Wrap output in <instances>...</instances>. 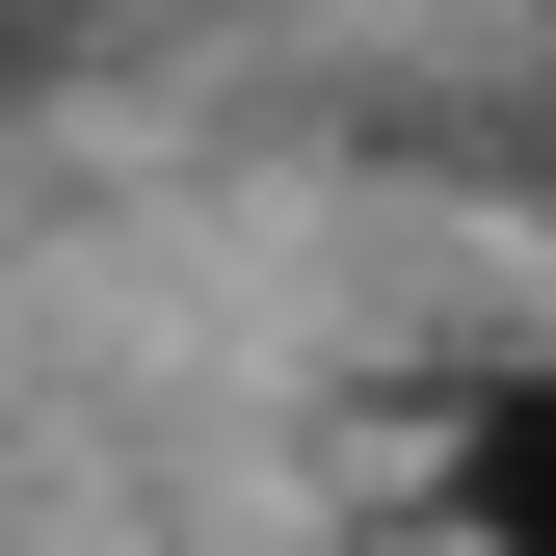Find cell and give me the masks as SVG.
Wrapping results in <instances>:
<instances>
[{"mask_svg":"<svg viewBox=\"0 0 556 556\" xmlns=\"http://www.w3.org/2000/svg\"><path fill=\"white\" fill-rule=\"evenodd\" d=\"M425 504H451V530H504V556H556V371H504V397H477V425L425 451Z\"/></svg>","mask_w":556,"mask_h":556,"instance_id":"1","label":"cell"},{"mask_svg":"<svg viewBox=\"0 0 556 556\" xmlns=\"http://www.w3.org/2000/svg\"><path fill=\"white\" fill-rule=\"evenodd\" d=\"M80 53H106V0H0V106H53Z\"/></svg>","mask_w":556,"mask_h":556,"instance_id":"2","label":"cell"}]
</instances>
